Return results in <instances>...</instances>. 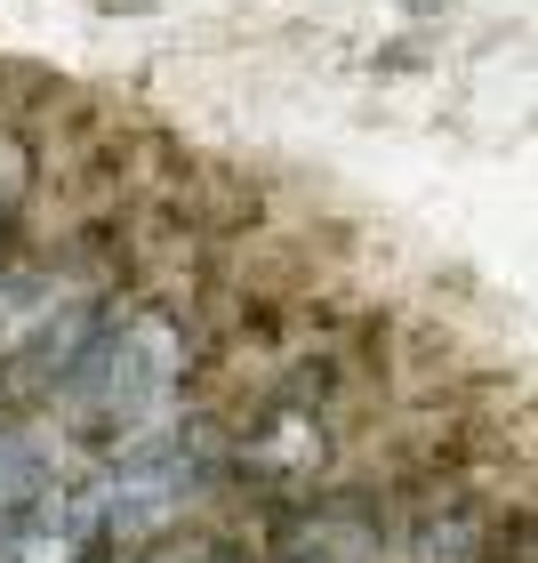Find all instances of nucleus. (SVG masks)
<instances>
[{"mask_svg": "<svg viewBox=\"0 0 538 563\" xmlns=\"http://www.w3.org/2000/svg\"><path fill=\"white\" fill-rule=\"evenodd\" d=\"M474 540H482V523L467 507H442V516L418 531V563H474Z\"/></svg>", "mask_w": 538, "mask_h": 563, "instance_id": "4", "label": "nucleus"}, {"mask_svg": "<svg viewBox=\"0 0 538 563\" xmlns=\"http://www.w3.org/2000/svg\"><path fill=\"white\" fill-rule=\"evenodd\" d=\"M48 483H57V459L41 434H0V540L48 499Z\"/></svg>", "mask_w": 538, "mask_h": 563, "instance_id": "3", "label": "nucleus"}, {"mask_svg": "<svg viewBox=\"0 0 538 563\" xmlns=\"http://www.w3.org/2000/svg\"><path fill=\"white\" fill-rule=\"evenodd\" d=\"M57 306L65 290L48 274H16V282H0V354H24V346H41V354H57Z\"/></svg>", "mask_w": 538, "mask_h": 563, "instance_id": "2", "label": "nucleus"}, {"mask_svg": "<svg viewBox=\"0 0 538 563\" xmlns=\"http://www.w3.org/2000/svg\"><path fill=\"white\" fill-rule=\"evenodd\" d=\"M72 411L89 427L130 434L145 427L186 378V339H177L169 314H130L121 330H89V346L72 354Z\"/></svg>", "mask_w": 538, "mask_h": 563, "instance_id": "1", "label": "nucleus"}]
</instances>
